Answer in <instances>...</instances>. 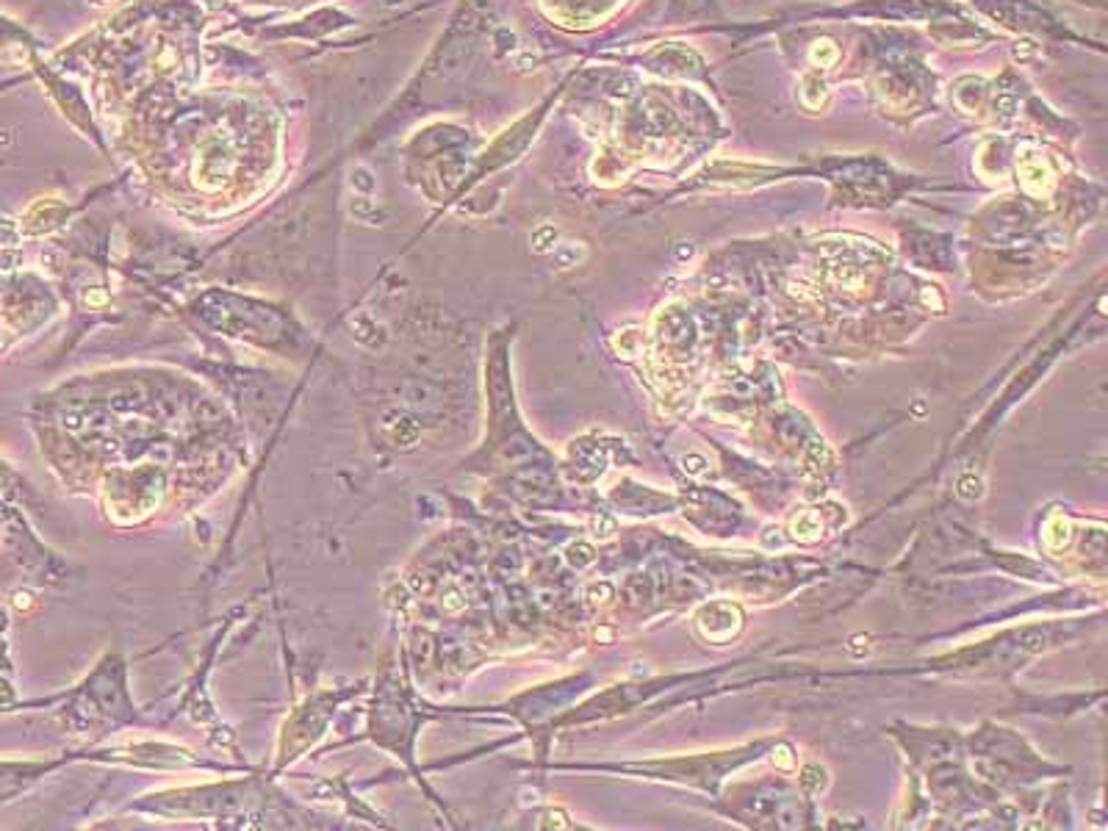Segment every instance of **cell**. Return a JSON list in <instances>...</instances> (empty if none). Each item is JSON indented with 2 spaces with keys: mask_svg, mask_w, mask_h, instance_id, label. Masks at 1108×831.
<instances>
[{
  "mask_svg": "<svg viewBox=\"0 0 1108 831\" xmlns=\"http://www.w3.org/2000/svg\"><path fill=\"white\" fill-rule=\"evenodd\" d=\"M460 607H463L460 590H447V594H444V610L455 613V610H460Z\"/></svg>",
  "mask_w": 1108,
  "mask_h": 831,
  "instance_id": "obj_2",
  "label": "cell"
},
{
  "mask_svg": "<svg viewBox=\"0 0 1108 831\" xmlns=\"http://www.w3.org/2000/svg\"><path fill=\"white\" fill-rule=\"evenodd\" d=\"M87 303H89V305H100V303H106V294H89Z\"/></svg>",
  "mask_w": 1108,
  "mask_h": 831,
  "instance_id": "obj_3",
  "label": "cell"
},
{
  "mask_svg": "<svg viewBox=\"0 0 1108 831\" xmlns=\"http://www.w3.org/2000/svg\"><path fill=\"white\" fill-rule=\"evenodd\" d=\"M568 560L574 563V566H587V563L593 560V555H591V549L587 546H571L568 549Z\"/></svg>",
  "mask_w": 1108,
  "mask_h": 831,
  "instance_id": "obj_1",
  "label": "cell"
}]
</instances>
